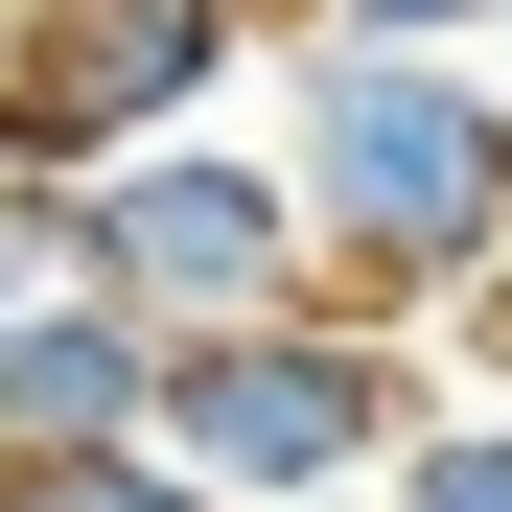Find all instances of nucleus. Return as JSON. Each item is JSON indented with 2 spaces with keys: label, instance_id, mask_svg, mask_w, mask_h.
Here are the masks:
<instances>
[{
  "label": "nucleus",
  "instance_id": "nucleus-5",
  "mask_svg": "<svg viewBox=\"0 0 512 512\" xmlns=\"http://www.w3.org/2000/svg\"><path fill=\"white\" fill-rule=\"evenodd\" d=\"M396 512H512V419H443V443H396Z\"/></svg>",
  "mask_w": 512,
  "mask_h": 512
},
{
  "label": "nucleus",
  "instance_id": "nucleus-3",
  "mask_svg": "<svg viewBox=\"0 0 512 512\" xmlns=\"http://www.w3.org/2000/svg\"><path fill=\"white\" fill-rule=\"evenodd\" d=\"M70 233H94V280H117L140 326H256V303L303 280V210L256 187V163H117Z\"/></svg>",
  "mask_w": 512,
  "mask_h": 512
},
{
  "label": "nucleus",
  "instance_id": "nucleus-4",
  "mask_svg": "<svg viewBox=\"0 0 512 512\" xmlns=\"http://www.w3.org/2000/svg\"><path fill=\"white\" fill-rule=\"evenodd\" d=\"M210 47H233V0H70V47L24 70V117H47V140H117V117L187 94Z\"/></svg>",
  "mask_w": 512,
  "mask_h": 512
},
{
  "label": "nucleus",
  "instance_id": "nucleus-2",
  "mask_svg": "<svg viewBox=\"0 0 512 512\" xmlns=\"http://www.w3.org/2000/svg\"><path fill=\"white\" fill-rule=\"evenodd\" d=\"M163 443H187L210 489H326V466H373V443H396V373L256 303V326H187V373H163Z\"/></svg>",
  "mask_w": 512,
  "mask_h": 512
},
{
  "label": "nucleus",
  "instance_id": "nucleus-6",
  "mask_svg": "<svg viewBox=\"0 0 512 512\" xmlns=\"http://www.w3.org/2000/svg\"><path fill=\"white\" fill-rule=\"evenodd\" d=\"M489 24H512V0H489Z\"/></svg>",
  "mask_w": 512,
  "mask_h": 512
},
{
  "label": "nucleus",
  "instance_id": "nucleus-1",
  "mask_svg": "<svg viewBox=\"0 0 512 512\" xmlns=\"http://www.w3.org/2000/svg\"><path fill=\"white\" fill-rule=\"evenodd\" d=\"M303 233L350 280H489L512 256V117L443 47H326L303 70Z\"/></svg>",
  "mask_w": 512,
  "mask_h": 512
}]
</instances>
